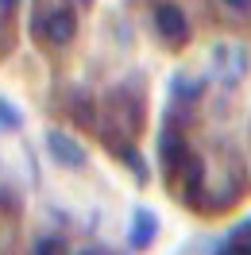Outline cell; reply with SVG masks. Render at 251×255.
<instances>
[{
  "label": "cell",
  "mask_w": 251,
  "mask_h": 255,
  "mask_svg": "<svg viewBox=\"0 0 251 255\" xmlns=\"http://www.w3.org/2000/svg\"><path fill=\"white\" fill-rule=\"evenodd\" d=\"M209 62H213V74L224 89H236L244 74H248V50L236 47V43H217L213 54H209Z\"/></svg>",
  "instance_id": "cell-1"
},
{
  "label": "cell",
  "mask_w": 251,
  "mask_h": 255,
  "mask_svg": "<svg viewBox=\"0 0 251 255\" xmlns=\"http://www.w3.org/2000/svg\"><path fill=\"white\" fill-rule=\"evenodd\" d=\"M151 19H155V31H158L162 43L182 47V43L189 39V19H186V12H182L178 4H170V0H166V4H158Z\"/></svg>",
  "instance_id": "cell-2"
},
{
  "label": "cell",
  "mask_w": 251,
  "mask_h": 255,
  "mask_svg": "<svg viewBox=\"0 0 251 255\" xmlns=\"http://www.w3.org/2000/svg\"><path fill=\"white\" fill-rule=\"evenodd\" d=\"M39 31L47 35V43L66 47V43H74V35H78V19H74L70 8H50L47 16L39 19Z\"/></svg>",
  "instance_id": "cell-3"
},
{
  "label": "cell",
  "mask_w": 251,
  "mask_h": 255,
  "mask_svg": "<svg viewBox=\"0 0 251 255\" xmlns=\"http://www.w3.org/2000/svg\"><path fill=\"white\" fill-rule=\"evenodd\" d=\"M47 151H50V159L58 162V166H70V170H81V166H85V151H81V143H74L70 135L54 131V128L47 131Z\"/></svg>",
  "instance_id": "cell-4"
},
{
  "label": "cell",
  "mask_w": 251,
  "mask_h": 255,
  "mask_svg": "<svg viewBox=\"0 0 251 255\" xmlns=\"http://www.w3.org/2000/svg\"><path fill=\"white\" fill-rule=\"evenodd\" d=\"M151 240H155V217H151L147 209H139V213H135V221H131V248L143 252Z\"/></svg>",
  "instance_id": "cell-5"
},
{
  "label": "cell",
  "mask_w": 251,
  "mask_h": 255,
  "mask_svg": "<svg viewBox=\"0 0 251 255\" xmlns=\"http://www.w3.org/2000/svg\"><path fill=\"white\" fill-rule=\"evenodd\" d=\"M201 178H205V162L197 159V155H186V197H189V201H197Z\"/></svg>",
  "instance_id": "cell-6"
},
{
  "label": "cell",
  "mask_w": 251,
  "mask_h": 255,
  "mask_svg": "<svg viewBox=\"0 0 251 255\" xmlns=\"http://www.w3.org/2000/svg\"><path fill=\"white\" fill-rule=\"evenodd\" d=\"M158 155H162V162H166V166H178V159H186V147L178 143V135H174V131H162Z\"/></svg>",
  "instance_id": "cell-7"
},
{
  "label": "cell",
  "mask_w": 251,
  "mask_h": 255,
  "mask_svg": "<svg viewBox=\"0 0 251 255\" xmlns=\"http://www.w3.org/2000/svg\"><path fill=\"white\" fill-rule=\"evenodd\" d=\"M31 255H66V244L62 236H39L31 244Z\"/></svg>",
  "instance_id": "cell-8"
},
{
  "label": "cell",
  "mask_w": 251,
  "mask_h": 255,
  "mask_svg": "<svg viewBox=\"0 0 251 255\" xmlns=\"http://www.w3.org/2000/svg\"><path fill=\"white\" fill-rule=\"evenodd\" d=\"M0 124L8 128V131H16L23 120H19V112H16V105L8 101V97H0Z\"/></svg>",
  "instance_id": "cell-9"
},
{
  "label": "cell",
  "mask_w": 251,
  "mask_h": 255,
  "mask_svg": "<svg viewBox=\"0 0 251 255\" xmlns=\"http://www.w3.org/2000/svg\"><path fill=\"white\" fill-rule=\"evenodd\" d=\"M174 93H178V97H186V101H193V97L201 93V81L186 78V85H182V78H178V85H174Z\"/></svg>",
  "instance_id": "cell-10"
},
{
  "label": "cell",
  "mask_w": 251,
  "mask_h": 255,
  "mask_svg": "<svg viewBox=\"0 0 251 255\" xmlns=\"http://www.w3.org/2000/svg\"><path fill=\"white\" fill-rule=\"evenodd\" d=\"M232 240H236V244H240V248H244V252L251 255V221H244V224H240V228L232 232Z\"/></svg>",
  "instance_id": "cell-11"
},
{
  "label": "cell",
  "mask_w": 251,
  "mask_h": 255,
  "mask_svg": "<svg viewBox=\"0 0 251 255\" xmlns=\"http://www.w3.org/2000/svg\"><path fill=\"white\" fill-rule=\"evenodd\" d=\"M217 255H248V252H244V248H240L236 240H224V244L217 248Z\"/></svg>",
  "instance_id": "cell-12"
},
{
  "label": "cell",
  "mask_w": 251,
  "mask_h": 255,
  "mask_svg": "<svg viewBox=\"0 0 251 255\" xmlns=\"http://www.w3.org/2000/svg\"><path fill=\"white\" fill-rule=\"evenodd\" d=\"M224 8H232V12H248L251 8V0H220Z\"/></svg>",
  "instance_id": "cell-13"
},
{
  "label": "cell",
  "mask_w": 251,
  "mask_h": 255,
  "mask_svg": "<svg viewBox=\"0 0 251 255\" xmlns=\"http://www.w3.org/2000/svg\"><path fill=\"white\" fill-rule=\"evenodd\" d=\"M16 4H19V0H0V12H12Z\"/></svg>",
  "instance_id": "cell-14"
},
{
  "label": "cell",
  "mask_w": 251,
  "mask_h": 255,
  "mask_svg": "<svg viewBox=\"0 0 251 255\" xmlns=\"http://www.w3.org/2000/svg\"><path fill=\"white\" fill-rule=\"evenodd\" d=\"M74 255H101V252H93V248H81V252H74Z\"/></svg>",
  "instance_id": "cell-15"
},
{
  "label": "cell",
  "mask_w": 251,
  "mask_h": 255,
  "mask_svg": "<svg viewBox=\"0 0 251 255\" xmlns=\"http://www.w3.org/2000/svg\"><path fill=\"white\" fill-rule=\"evenodd\" d=\"M78 4H93V0H78Z\"/></svg>",
  "instance_id": "cell-16"
}]
</instances>
